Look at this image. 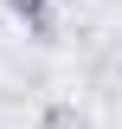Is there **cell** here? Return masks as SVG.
Here are the masks:
<instances>
[{"instance_id":"6da1fadb","label":"cell","mask_w":122,"mask_h":129,"mask_svg":"<svg viewBox=\"0 0 122 129\" xmlns=\"http://www.w3.org/2000/svg\"><path fill=\"white\" fill-rule=\"evenodd\" d=\"M0 7H7L32 39H51V0H0Z\"/></svg>"}]
</instances>
